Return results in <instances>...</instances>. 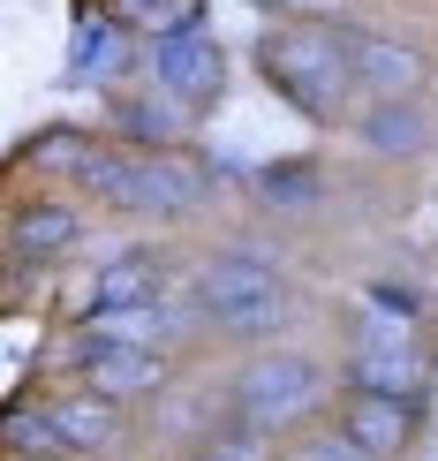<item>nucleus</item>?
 Masks as SVG:
<instances>
[{
  "instance_id": "nucleus-1",
  "label": "nucleus",
  "mask_w": 438,
  "mask_h": 461,
  "mask_svg": "<svg viewBox=\"0 0 438 461\" xmlns=\"http://www.w3.org/2000/svg\"><path fill=\"white\" fill-rule=\"evenodd\" d=\"M197 318L227 340H264L288 325V280H280V258L257 242L219 249L197 273Z\"/></svg>"
},
{
  "instance_id": "nucleus-2",
  "label": "nucleus",
  "mask_w": 438,
  "mask_h": 461,
  "mask_svg": "<svg viewBox=\"0 0 438 461\" xmlns=\"http://www.w3.org/2000/svg\"><path fill=\"white\" fill-rule=\"evenodd\" d=\"M257 68L273 76V91L288 106H302L310 122H340L355 91V61H348V31L326 23H288V31H264Z\"/></svg>"
},
{
  "instance_id": "nucleus-3",
  "label": "nucleus",
  "mask_w": 438,
  "mask_h": 461,
  "mask_svg": "<svg viewBox=\"0 0 438 461\" xmlns=\"http://www.w3.org/2000/svg\"><path fill=\"white\" fill-rule=\"evenodd\" d=\"M84 189L106 197L129 220H182V212H204L212 175L189 151H99V167H91Z\"/></svg>"
},
{
  "instance_id": "nucleus-4",
  "label": "nucleus",
  "mask_w": 438,
  "mask_h": 461,
  "mask_svg": "<svg viewBox=\"0 0 438 461\" xmlns=\"http://www.w3.org/2000/svg\"><path fill=\"white\" fill-rule=\"evenodd\" d=\"M317 393H326V371H317L310 356H250L235 371V386H227V409H235V424L273 438V431H288L295 416H310Z\"/></svg>"
},
{
  "instance_id": "nucleus-5",
  "label": "nucleus",
  "mask_w": 438,
  "mask_h": 461,
  "mask_svg": "<svg viewBox=\"0 0 438 461\" xmlns=\"http://www.w3.org/2000/svg\"><path fill=\"white\" fill-rule=\"evenodd\" d=\"M144 84L166 91L174 106H212L227 84V61L204 31H174V38H144Z\"/></svg>"
},
{
  "instance_id": "nucleus-6",
  "label": "nucleus",
  "mask_w": 438,
  "mask_h": 461,
  "mask_svg": "<svg viewBox=\"0 0 438 461\" xmlns=\"http://www.w3.org/2000/svg\"><path fill=\"white\" fill-rule=\"evenodd\" d=\"M348 61H355V91H371L378 106H408L424 91V53L393 31H348Z\"/></svg>"
},
{
  "instance_id": "nucleus-7",
  "label": "nucleus",
  "mask_w": 438,
  "mask_h": 461,
  "mask_svg": "<svg viewBox=\"0 0 438 461\" xmlns=\"http://www.w3.org/2000/svg\"><path fill=\"white\" fill-rule=\"evenodd\" d=\"M76 363H84V393L113 401V409L166 386V356H159V348H113V340L84 333V340H76Z\"/></svg>"
},
{
  "instance_id": "nucleus-8",
  "label": "nucleus",
  "mask_w": 438,
  "mask_h": 461,
  "mask_svg": "<svg viewBox=\"0 0 438 461\" xmlns=\"http://www.w3.org/2000/svg\"><path fill=\"white\" fill-rule=\"evenodd\" d=\"M348 386H355V393H386V401H408L416 386H424V363H416L408 325H371V333L355 340Z\"/></svg>"
},
{
  "instance_id": "nucleus-9",
  "label": "nucleus",
  "mask_w": 438,
  "mask_h": 461,
  "mask_svg": "<svg viewBox=\"0 0 438 461\" xmlns=\"http://www.w3.org/2000/svg\"><path fill=\"white\" fill-rule=\"evenodd\" d=\"M76 235H84V212L61 204V197L8 212V258H15V265H53L61 249H76Z\"/></svg>"
},
{
  "instance_id": "nucleus-10",
  "label": "nucleus",
  "mask_w": 438,
  "mask_h": 461,
  "mask_svg": "<svg viewBox=\"0 0 438 461\" xmlns=\"http://www.w3.org/2000/svg\"><path fill=\"white\" fill-rule=\"evenodd\" d=\"M340 438H355L371 461H393L408 447V401H386V393H348L340 401Z\"/></svg>"
},
{
  "instance_id": "nucleus-11",
  "label": "nucleus",
  "mask_w": 438,
  "mask_h": 461,
  "mask_svg": "<svg viewBox=\"0 0 438 461\" xmlns=\"http://www.w3.org/2000/svg\"><path fill=\"white\" fill-rule=\"evenodd\" d=\"M106 106H113V129L121 137H137V144H174L182 137V106L166 99V91H106Z\"/></svg>"
},
{
  "instance_id": "nucleus-12",
  "label": "nucleus",
  "mask_w": 438,
  "mask_h": 461,
  "mask_svg": "<svg viewBox=\"0 0 438 461\" xmlns=\"http://www.w3.org/2000/svg\"><path fill=\"white\" fill-rule=\"evenodd\" d=\"M46 409H53V424H61V438L76 454H106L113 438H121V409L99 401V393H61V401H46Z\"/></svg>"
},
{
  "instance_id": "nucleus-13",
  "label": "nucleus",
  "mask_w": 438,
  "mask_h": 461,
  "mask_svg": "<svg viewBox=\"0 0 438 461\" xmlns=\"http://www.w3.org/2000/svg\"><path fill=\"white\" fill-rule=\"evenodd\" d=\"M0 438H8L15 461H68L76 454L68 438H61V424H53V409H31V401H15V409H8Z\"/></svg>"
},
{
  "instance_id": "nucleus-14",
  "label": "nucleus",
  "mask_w": 438,
  "mask_h": 461,
  "mask_svg": "<svg viewBox=\"0 0 438 461\" xmlns=\"http://www.w3.org/2000/svg\"><path fill=\"white\" fill-rule=\"evenodd\" d=\"M91 303H99V318L106 311H129V303H159V273H151V258H144V249L113 258L106 273L91 280Z\"/></svg>"
},
{
  "instance_id": "nucleus-15",
  "label": "nucleus",
  "mask_w": 438,
  "mask_h": 461,
  "mask_svg": "<svg viewBox=\"0 0 438 461\" xmlns=\"http://www.w3.org/2000/svg\"><path fill=\"white\" fill-rule=\"evenodd\" d=\"M23 159H31V167H46V175H76V182H91V167H99V144L76 137V129H53V137H31Z\"/></svg>"
},
{
  "instance_id": "nucleus-16",
  "label": "nucleus",
  "mask_w": 438,
  "mask_h": 461,
  "mask_svg": "<svg viewBox=\"0 0 438 461\" xmlns=\"http://www.w3.org/2000/svg\"><path fill=\"white\" fill-rule=\"evenodd\" d=\"M91 333L113 340V348H159V333H166V303H129V311H106Z\"/></svg>"
},
{
  "instance_id": "nucleus-17",
  "label": "nucleus",
  "mask_w": 438,
  "mask_h": 461,
  "mask_svg": "<svg viewBox=\"0 0 438 461\" xmlns=\"http://www.w3.org/2000/svg\"><path fill=\"white\" fill-rule=\"evenodd\" d=\"M363 137H371L378 151H386V159H401V151H408L416 137H424V122H416V99H408V106H378L371 122H363Z\"/></svg>"
},
{
  "instance_id": "nucleus-18",
  "label": "nucleus",
  "mask_w": 438,
  "mask_h": 461,
  "mask_svg": "<svg viewBox=\"0 0 438 461\" xmlns=\"http://www.w3.org/2000/svg\"><path fill=\"white\" fill-rule=\"evenodd\" d=\"M197 461H273V454H264V431L227 424V431H212V438H204V454H197Z\"/></svg>"
},
{
  "instance_id": "nucleus-19",
  "label": "nucleus",
  "mask_w": 438,
  "mask_h": 461,
  "mask_svg": "<svg viewBox=\"0 0 438 461\" xmlns=\"http://www.w3.org/2000/svg\"><path fill=\"white\" fill-rule=\"evenodd\" d=\"M295 461H371V454L355 447V438H340V431H326V438H310V447H302Z\"/></svg>"
},
{
  "instance_id": "nucleus-20",
  "label": "nucleus",
  "mask_w": 438,
  "mask_h": 461,
  "mask_svg": "<svg viewBox=\"0 0 438 461\" xmlns=\"http://www.w3.org/2000/svg\"><path fill=\"white\" fill-rule=\"evenodd\" d=\"M264 189H273V197H317V175H310V167H302V175L280 167V175H264Z\"/></svg>"
},
{
  "instance_id": "nucleus-21",
  "label": "nucleus",
  "mask_w": 438,
  "mask_h": 461,
  "mask_svg": "<svg viewBox=\"0 0 438 461\" xmlns=\"http://www.w3.org/2000/svg\"><path fill=\"white\" fill-rule=\"evenodd\" d=\"M264 8L295 15V23H310V15H340V8H348V0H264Z\"/></svg>"
}]
</instances>
